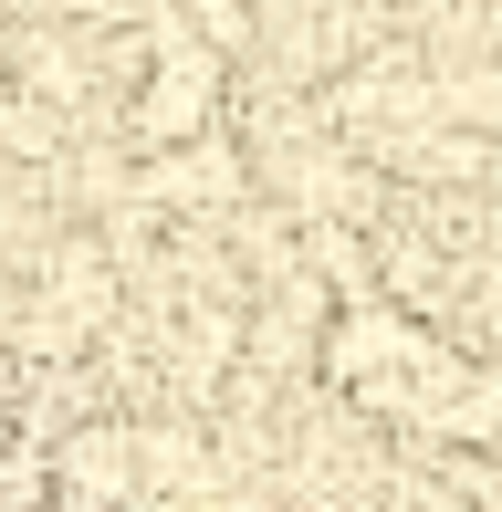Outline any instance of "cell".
Returning <instances> with one entry per match:
<instances>
[{
    "mask_svg": "<svg viewBox=\"0 0 502 512\" xmlns=\"http://www.w3.org/2000/svg\"><path fill=\"white\" fill-rule=\"evenodd\" d=\"M74 512H95V502H74Z\"/></svg>",
    "mask_w": 502,
    "mask_h": 512,
    "instance_id": "cell-1",
    "label": "cell"
}]
</instances>
